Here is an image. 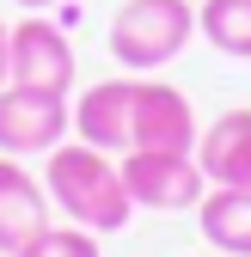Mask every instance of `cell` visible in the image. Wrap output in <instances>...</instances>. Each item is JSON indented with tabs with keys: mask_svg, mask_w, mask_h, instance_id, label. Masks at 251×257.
I'll list each match as a JSON object with an SVG mask.
<instances>
[{
	"mask_svg": "<svg viewBox=\"0 0 251 257\" xmlns=\"http://www.w3.org/2000/svg\"><path fill=\"white\" fill-rule=\"evenodd\" d=\"M49 166H43V190H49V202L74 220V227L86 233H116V227H129V184H122V166H116V153L104 147H92V141H61L55 153H43Z\"/></svg>",
	"mask_w": 251,
	"mask_h": 257,
	"instance_id": "obj_1",
	"label": "cell"
},
{
	"mask_svg": "<svg viewBox=\"0 0 251 257\" xmlns=\"http://www.w3.org/2000/svg\"><path fill=\"white\" fill-rule=\"evenodd\" d=\"M196 37V7L190 0H122L110 19V55L129 74H160L178 61Z\"/></svg>",
	"mask_w": 251,
	"mask_h": 257,
	"instance_id": "obj_2",
	"label": "cell"
},
{
	"mask_svg": "<svg viewBox=\"0 0 251 257\" xmlns=\"http://www.w3.org/2000/svg\"><path fill=\"white\" fill-rule=\"evenodd\" d=\"M122 184H129V202L135 208H196L208 196V172L196 166V153H172V147H135V153H116Z\"/></svg>",
	"mask_w": 251,
	"mask_h": 257,
	"instance_id": "obj_3",
	"label": "cell"
},
{
	"mask_svg": "<svg viewBox=\"0 0 251 257\" xmlns=\"http://www.w3.org/2000/svg\"><path fill=\"white\" fill-rule=\"evenodd\" d=\"M7 80L68 98L74 92V43H68V31L55 19H43V13H25L13 25V43H7Z\"/></svg>",
	"mask_w": 251,
	"mask_h": 257,
	"instance_id": "obj_4",
	"label": "cell"
},
{
	"mask_svg": "<svg viewBox=\"0 0 251 257\" xmlns=\"http://www.w3.org/2000/svg\"><path fill=\"white\" fill-rule=\"evenodd\" d=\"M74 135V104L55 92H31V86H0V153H55Z\"/></svg>",
	"mask_w": 251,
	"mask_h": 257,
	"instance_id": "obj_5",
	"label": "cell"
},
{
	"mask_svg": "<svg viewBox=\"0 0 251 257\" xmlns=\"http://www.w3.org/2000/svg\"><path fill=\"white\" fill-rule=\"evenodd\" d=\"M196 110L178 86L166 80H129V153L135 147H172V153H196Z\"/></svg>",
	"mask_w": 251,
	"mask_h": 257,
	"instance_id": "obj_6",
	"label": "cell"
},
{
	"mask_svg": "<svg viewBox=\"0 0 251 257\" xmlns=\"http://www.w3.org/2000/svg\"><path fill=\"white\" fill-rule=\"evenodd\" d=\"M49 190L31 178L13 153H0V257H13L31 233L49 227Z\"/></svg>",
	"mask_w": 251,
	"mask_h": 257,
	"instance_id": "obj_7",
	"label": "cell"
},
{
	"mask_svg": "<svg viewBox=\"0 0 251 257\" xmlns=\"http://www.w3.org/2000/svg\"><path fill=\"white\" fill-rule=\"evenodd\" d=\"M196 166L208 172V184H245L251 190V104L221 110L196 135Z\"/></svg>",
	"mask_w": 251,
	"mask_h": 257,
	"instance_id": "obj_8",
	"label": "cell"
},
{
	"mask_svg": "<svg viewBox=\"0 0 251 257\" xmlns=\"http://www.w3.org/2000/svg\"><path fill=\"white\" fill-rule=\"evenodd\" d=\"M74 135L104 147V153H129V80L86 86L80 104H74Z\"/></svg>",
	"mask_w": 251,
	"mask_h": 257,
	"instance_id": "obj_9",
	"label": "cell"
},
{
	"mask_svg": "<svg viewBox=\"0 0 251 257\" xmlns=\"http://www.w3.org/2000/svg\"><path fill=\"white\" fill-rule=\"evenodd\" d=\"M196 227L221 257H251V190L245 184H208L196 202Z\"/></svg>",
	"mask_w": 251,
	"mask_h": 257,
	"instance_id": "obj_10",
	"label": "cell"
},
{
	"mask_svg": "<svg viewBox=\"0 0 251 257\" xmlns=\"http://www.w3.org/2000/svg\"><path fill=\"white\" fill-rule=\"evenodd\" d=\"M196 37L208 49H221L227 61H251V0H202Z\"/></svg>",
	"mask_w": 251,
	"mask_h": 257,
	"instance_id": "obj_11",
	"label": "cell"
},
{
	"mask_svg": "<svg viewBox=\"0 0 251 257\" xmlns=\"http://www.w3.org/2000/svg\"><path fill=\"white\" fill-rule=\"evenodd\" d=\"M13 257H104V251H98V233L74 227V220H68V227H55V220H49V227L31 233Z\"/></svg>",
	"mask_w": 251,
	"mask_h": 257,
	"instance_id": "obj_12",
	"label": "cell"
},
{
	"mask_svg": "<svg viewBox=\"0 0 251 257\" xmlns=\"http://www.w3.org/2000/svg\"><path fill=\"white\" fill-rule=\"evenodd\" d=\"M7 43H13V25L0 19V86H7Z\"/></svg>",
	"mask_w": 251,
	"mask_h": 257,
	"instance_id": "obj_13",
	"label": "cell"
},
{
	"mask_svg": "<svg viewBox=\"0 0 251 257\" xmlns=\"http://www.w3.org/2000/svg\"><path fill=\"white\" fill-rule=\"evenodd\" d=\"M19 7H25V13H43V7H55V0H19Z\"/></svg>",
	"mask_w": 251,
	"mask_h": 257,
	"instance_id": "obj_14",
	"label": "cell"
},
{
	"mask_svg": "<svg viewBox=\"0 0 251 257\" xmlns=\"http://www.w3.org/2000/svg\"><path fill=\"white\" fill-rule=\"evenodd\" d=\"M214 257H221V251H214Z\"/></svg>",
	"mask_w": 251,
	"mask_h": 257,
	"instance_id": "obj_15",
	"label": "cell"
}]
</instances>
